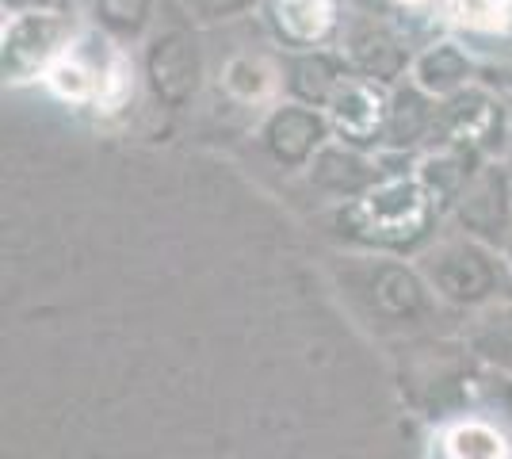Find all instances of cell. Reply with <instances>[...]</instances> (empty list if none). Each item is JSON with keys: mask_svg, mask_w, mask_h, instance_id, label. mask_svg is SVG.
<instances>
[{"mask_svg": "<svg viewBox=\"0 0 512 459\" xmlns=\"http://www.w3.org/2000/svg\"><path fill=\"white\" fill-rule=\"evenodd\" d=\"M73 39H77V23L69 8H39V12L4 16V31H0L4 81L27 85L35 77H46L54 62L73 46Z\"/></svg>", "mask_w": 512, "mask_h": 459, "instance_id": "1", "label": "cell"}, {"mask_svg": "<svg viewBox=\"0 0 512 459\" xmlns=\"http://www.w3.org/2000/svg\"><path fill=\"white\" fill-rule=\"evenodd\" d=\"M344 62L352 66V73H360V77H371V81H398V77H406V69H413V58H409V43L406 35L394 27V23H386L383 16H375V12H360V16H352V20L344 23Z\"/></svg>", "mask_w": 512, "mask_h": 459, "instance_id": "2", "label": "cell"}, {"mask_svg": "<svg viewBox=\"0 0 512 459\" xmlns=\"http://www.w3.org/2000/svg\"><path fill=\"white\" fill-rule=\"evenodd\" d=\"M432 211L428 184L421 180H383L356 203V219L367 234L383 241H402L421 234Z\"/></svg>", "mask_w": 512, "mask_h": 459, "instance_id": "3", "label": "cell"}, {"mask_svg": "<svg viewBox=\"0 0 512 459\" xmlns=\"http://www.w3.org/2000/svg\"><path fill=\"white\" fill-rule=\"evenodd\" d=\"M501 131H505L501 100L490 88H463L455 96H444V104L436 108L432 138L455 150H467V146L478 150V146L501 142Z\"/></svg>", "mask_w": 512, "mask_h": 459, "instance_id": "4", "label": "cell"}, {"mask_svg": "<svg viewBox=\"0 0 512 459\" xmlns=\"http://www.w3.org/2000/svg\"><path fill=\"white\" fill-rule=\"evenodd\" d=\"M325 119L329 127L341 134L348 146H371L386 138V119H390V96L383 92L379 81L348 73L337 92L325 104Z\"/></svg>", "mask_w": 512, "mask_h": 459, "instance_id": "5", "label": "cell"}, {"mask_svg": "<svg viewBox=\"0 0 512 459\" xmlns=\"http://www.w3.org/2000/svg\"><path fill=\"white\" fill-rule=\"evenodd\" d=\"M199 43L192 27H165L157 31L146 46V77H150L157 100L165 104H184L199 85Z\"/></svg>", "mask_w": 512, "mask_h": 459, "instance_id": "6", "label": "cell"}, {"mask_svg": "<svg viewBox=\"0 0 512 459\" xmlns=\"http://www.w3.org/2000/svg\"><path fill=\"white\" fill-rule=\"evenodd\" d=\"M264 20L287 50H318L344 31V0H264Z\"/></svg>", "mask_w": 512, "mask_h": 459, "instance_id": "7", "label": "cell"}, {"mask_svg": "<svg viewBox=\"0 0 512 459\" xmlns=\"http://www.w3.org/2000/svg\"><path fill=\"white\" fill-rule=\"evenodd\" d=\"M329 134V119L310 104H283L279 111H272L268 127H264V142L268 150L276 153L279 161L287 165H302L306 157H318L321 142Z\"/></svg>", "mask_w": 512, "mask_h": 459, "instance_id": "8", "label": "cell"}, {"mask_svg": "<svg viewBox=\"0 0 512 459\" xmlns=\"http://www.w3.org/2000/svg\"><path fill=\"white\" fill-rule=\"evenodd\" d=\"M474 73H478V66H474V58H470V50L463 43H455V39L428 43L425 50L413 58V69H409V77L425 88L428 96H436V100L470 88Z\"/></svg>", "mask_w": 512, "mask_h": 459, "instance_id": "9", "label": "cell"}, {"mask_svg": "<svg viewBox=\"0 0 512 459\" xmlns=\"http://www.w3.org/2000/svg\"><path fill=\"white\" fill-rule=\"evenodd\" d=\"M291 66H287V88L295 92L299 104H310V108H325L329 96L337 92L344 77L352 73V66L344 62V54H333V50H291Z\"/></svg>", "mask_w": 512, "mask_h": 459, "instance_id": "10", "label": "cell"}, {"mask_svg": "<svg viewBox=\"0 0 512 459\" xmlns=\"http://www.w3.org/2000/svg\"><path fill=\"white\" fill-rule=\"evenodd\" d=\"M432 100H436V96H428L417 81L406 88H398V92L390 96L386 138H390L394 146H413V142L428 138L432 127H436V104H432Z\"/></svg>", "mask_w": 512, "mask_h": 459, "instance_id": "11", "label": "cell"}, {"mask_svg": "<svg viewBox=\"0 0 512 459\" xmlns=\"http://www.w3.org/2000/svg\"><path fill=\"white\" fill-rule=\"evenodd\" d=\"M85 8L96 23V31L111 35L115 43H134L153 23L157 0H88Z\"/></svg>", "mask_w": 512, "mask_h": 459, "instance_id": "12", "label": "cell"}, {"mask_svg": "<svg viewBox=\"0 0 512 459\" xmlns=\"http://www.w3.org/2000/svg\"><path fill=\"white\" fill-rule=\"evenodd\" d=\"M279 81H283L279 69L272 66L268 58H260V54H237V58H230L226 69H222L226 92L237 96V100H245V104H256V100L272 96Z\"/></svg>", "mask_w": 512, "mask_h": 459, "instance_id": "13", "label": "cell"}, {"mask_svg": "<svg viewBox=\"0 0 512 459\" xmlns=\"http://www.w3.org/2000/svg\"><path fill=\"white\" fill-rule=\"evenodd\" d=\"M440 452H444V459H512L509 440L482 421L451 425L440 440Z\"/></svg>", "mask_w": 512, "mask_h": 459, "instance_id": "14", "label": "cell"}, {"mask_svg": "<svg viewBox=\"0 0 512 459\" xmlns=\"http://www.w3.org/2000/svg\"><path fill=\"white\" fill-rule=\"evenodd\" d=\"M432 8L467 31H497L512 20V0H432Z\"/></svg>", "mask_w": 512, "mask_h": 459, "instance_id": "15", "label": "cell"}, {"mask_svg": "<svg viewBox=\"0 0 512 459\" xmlns=\"http://www.w3.org/2000/svg\"><path fill=\"white\" fill-rule=\"evenodd\" d=\"M256 4H264V0H169V8L176 16H184V20L199 23V27H207V23H226V20H237V16H245V12H253Z\"/></svg>", "mask_w": 512, "mask_h": 459, "instance_id": "16", "label": "cell"}, {"mask_svg": "<svg viewBox=\"0 0 512 459\" xmlns=\"http://www.w3.org/2000/svg\"><path fill=\"white\" fill-rule=\"evenodd\" d=\"M4 16H20V12H39V8H65L58 0H0Z\"/></svg>", "mask_w": 512, "mask_h": 459, "instance_id": "17", "label": "cell"}, {"mask_svg": "<svg viewBox=\"0 0 512 459\" xmlns=\"http://www.w3.org/2000/svg\"><path fill=\"white\" fill-rule=\"evenodd\" d=\"M386 8H394V12H402V16H417V12H436L432 8V0H383Z\"/></svg>", "mask_w": 512, "mask_h": 459, "instance_id": "18", "label": "cell"}, {"mask_svg": "<svg viewBox=\"0 0 512 459\" xmlns=\"http://www.w3.org/2000/svg\"><path fill=\"white\" fill-rule=\"evenodd\" d=\"M58 4H65V8H73V4H88V0H58Z\"/></svg>", "mask_w": 512, "mask_h": 459, "instance_id": "19", "label": "cell"}]
</instances>
